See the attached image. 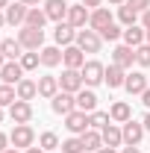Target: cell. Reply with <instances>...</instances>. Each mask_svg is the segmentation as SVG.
Here are the masks:
<instances>
[{
    "label": "cell",
    "instance_id": "cell-37",
    "mask_svg": "<svg viewBox=\"0 0 150 153\" xmlns=\"http://www.w3.org/2000/svg\"><path fill=\"white\" fill-rule=\"evenodd\" d=\"M135 62H138L141 68H150V44H141V47H135Z\"/></svg>",
    "mask_w": 150,
    "mask_h": 153
},
{
    "label": "cell",
    "instance_id": "cell-49",
    "mask_svg": "<svg viewBox=\"0 0 150 153\" xmlns=\"http://www.w3.org/2000/svg\"><path fill=\"white\" fill-rule=\"evenodd\" d=\"M6 62H9V59H6L3 53H0V71H3V65H6Z\"/></svg>",
    "mask_w": 150,
    "mask_h": 153
},
{
    "label": "cell",
    "instance_id": "cell-17",
    "mask_svg": "<svg viewBox=\"0 0 150 153\" xmlns=\"http://www.w3.org/2000/svg\"><path fill=\"white\" fill-rule=\"evenodd\" d=\"M103 82H106L109 88H121V85L127 82V71H124L121 65H115V62H112V65L106 68V74H103Z\"/></svg>",
    "mask_w": 150,
    "mask_h": 153
},
{
    "label": "cell",
    "instance_id": "cell-22",
    "mask_svg": "<svg viewBox=\"0 0 150 153\" xmlns=\"http://www.w3.org/2000/svg\"><path fill=\"white\" fill-rule=\"evenodd\" d=\"M121 133H124V141H127V144H138V141L144 138V124H135V121L130 118Z\"/></svg>",
    "mask_w": 150,
    "mask_h": 153
},
{
    "label": "cell",
    "instance_id": "cell-39",
    "mask_svg": "<svg viewBox=\"0 0 150 153\" xmlns=\"http://www.w3.org/2000/svg\"><path fill=\"white\" fill-rule=\"evenodd\" d=\"M141 27L150 30V9H147V12H141Z\"/></svg>",
    "mask_w": 150,
    "mask_h": 153
},
{
    "label": "cell",
    "instance_id": "cell-1",
    "mask_svg": "<svg viewBox=\"0 0 150 153\" xmlns=\"http://www.w3.org/2000/svg\"><path fill=\"white\" fill-rule=\"evenodd\" d=\"M18 41L24 50H41L44 47V30H38V27H21L18 30Z\"/></svg>",
    "mask_w": 150,
    "mask_h": 153
},
{
    "label": "cell",
    "instance_id": "cell-11",
    "mask_svg": "<svg viewBox=\"0 0 150 153\" xmlns=\"http://www.w3.org/2000/svg\"><path fill=\"white\" fill-rule=\"evenodd\" d=\"M62 62H65V68H76V71H79V68L85 65V53H82L76 44H68V47L62 50Z\"/></svg>",
    "mask_w": 150,
    "mask_h": 153
},
{
    "label": "cell",
    "instance_id": "cell-36",
    "mask_svg": "<svg viewBox=\"0 0 150 153\" xmlns=\"http://www.w3.org/2000/svg\"><path fill=\"white\" fill-rule=\"evenodd\" d=\"M88 121H91V130H103L112 118H109V112H97V109H94V112L88 115Z\"/></svg>",
    "mask_w": 150,
    "mask_h": 153
},
{
    "label": "cell",
    "instance_id": "cell-18",
    "mask_svg": "<svg viewBox=\"0 0 150 153\" xmlns=\"http://www.w3.org/2000/svg\"><path fill=\"white\" fill-rule=\"evenodd\" d=\"M100 135H103V144H106V147H118V144L124 141V133H121V127H118L115 121H109V124L100 130Z\"/></svg>",
    "mask_w": 150,
    "mask_h": 153
},
{
    "label": "cell",
    "instance_id": "cell-42",
    "mask_svg": "<svg viewBox=\"0 0 150 153\" xmlns=\"http://www.w3.org/2000/svg\"><path fill=\"white\" fill-rule=\"evenodd\" d=\"M121 153H141V150H138V144H127V147H124Z\"/></svg>",
    "mask_w": 150,
    "mask_h": 153
},
{
    "label": "cell",
    "instance_id": "cell-38",
    "mask_svg": "<svg viewBox=\"0 0 150 153\" xmlns=\"http://www.w3.org/2000/svg\"><path fill=\"white\" fill-rule=\"evenodd\" d=\"M127 6H132V9L141 15V12H147V9H150V0H127Z\"/></svg>",
    "mask_w": 150,
    "mask_h": 153
},
{
    "label": "cell",
    "instance_id": "cell-5",
    "mask_svg": "<svg viewBox=\"0 0 150 153\" xmlns=\"http://www.w3.org/2000/svg\"><path fill=\"white\" fill-rule=\"evenodd\" d=\"M59 85H62V91H71V94H76V91H82V88H85L82 74H79L76 68H65L62 76H59Z\"/></svg>",
    "mask_w": 150,
    "mask_h": 153
},
{
    "label": "cell",
    "instance_id": "cell-13",
    "mask_svg": "<svg viewBox=\"0 0 150 153\" xmlns=\"http://www.w3.org/2000/svg\"><path fill=\"white\" fill-rule=\"evenodd\" d=\"M41 9L47 12V18L56 21V24H62V21L68 18V3H65V0H47Z\"/></svg>",
    "mask_w": 150,
    "mask_h": 153
},
{
    "label": "cell",
    "instance_id": "cell-47",
    "mask_svg": "<svg viewBox=\"0 0 150 153\" xmlns=\"http://www.w3.org/2000/svg\"><path fill=\"white\" fill-rule=\"evenodd\" d=\"M127 0H109V6H124Z\"/></svg>",
    "mask_w": 150,
    "mask_h": 153
},
{
    "label": "cell",
    "instance_id": "cell-15",
    "mask_svg": "<svg viewBox=\"0 0 150 153\" xmlns=\"http://www.w3.org/2000/svg\"><path fill=\"white\" fill-rule=\"evenodd\" d=\"M0 79H3L6 85H18L21 79H24V68H21V62H6L3 71H0Z\"/></svg>",
    "mask_w": 150,
    "mask_h": 153
},
{
    "label": "cell",
    "instance_id": "cell-33",
    "mask_svg": "<svg viewBox=\"0 0 150 153\" xmlns=\"http://www.w3.org/2000/svg\"><path fill=\"white\" fill-rule=\"evenodd\" d=\"M18 100V91H15V85H0V106H12Z\"/></svg>",
    "mask_w": 150,
    "mask_h": 153
},
{
    "label": "cell",
    "instance_id": "cell-3",
    "mask_svg": "<svg viewBox=\"0 0 150 153\" xmlns=\"http://www.w3.org/2000/svg\"><path fill=\"white\" fill-rule=\"evenodd\" d=\"M79 74H82V82H85L88 88H94L97 82H103L106 65H103V62H97V59H91V62H85V65L79 68Z\"/></svg>",
    "mask_w": 150,
    "mask_h": 153
},
{
    "label": "cell",
    "instance_id": "cell-31",
    "mask_svg": "<svg viewBox=\"0 0 150 153\" xmlns=\"http://www.w3.org/2000/svg\"><path fill=\"white\" fill-rule=\"evenodd\" d=\"M118 18H121V24H124V27H132V24L138 21V12H135L132 6H127V3H124V6H118Z\"/></svg>",
    "mask_w": 150,
    "mask_h": 153
},
{
    "label": "cell",
    "instance_id": "cell-26",
    "mask_svg": "<svg viewBox=\"0 0 150 153\" xmlns=\"http://www.w3.org/2000/svg\"><path fill=\"white\" fill-rule=\"evenodd\" d=\"M121 38H124V44H130V47H141V44H144V30L132 24V27L124 30V36H121Z\"/></svg>",
    "mask_w": 150,
    "mask_h": 153
},
{
    "label": "cell",
    "instance_id": "cell-34",
    "mask_svg": "<svg viewBox=\"0 0 150 153\" xmlns=\"http://www.w3.org/2000/svg\"><path fill=\"white\" fill-rule=\"evenodd\" d=\"M121 36H124V30H121L115 21L109 24V27H103V30H100V38H103V41H118Z\"/></svg>",
    "mask_w": 150,
    "mask_h": 153
},
{
    "label": "cell",
    "instance_id": "cell-35",
    "mask_svg": "<svg viewBox=\"0 0 150 153\" xmlns=\"http://www.w3.org/2000/svg\"><path fill=\"white\" fill-rule=\"evenodd\" d=\"M62 153H85V147H82V138H79V135H74V138H65V141H62Z\"/></svg>",
    "mask_w": 150,
    "mask_h": 153
},
{
    "label": "cell",
    "instance_id": "cell-8",
    "mask_svg": "<svg viewBox=\"0 0 150 153\" xmlns=\"http://www.w3.org/2000/svg\"><path fill=\"white\" fill-rule=\"evenodd\" d=\"M50 109L56 115H71L76 109V94H71V91H59L53 100H50Z\"/></svg>",
    "mask_w": 150,
    "mask_h": 153
},
{
    "label": "cell",
    "instance_id": "cell-53",
    "mask_svg": "<svg viewBox=\"0 0 150 153\" xmlns=\"http://www.w3.org/2000/svg\"><path fill=\"white\" fill-rule=\"evenodd\" d=\"M144 41H147V44H150V30H144Z\"/></svg>",
    "mask_w": 150,
    "mask_h": 153
},
{
    "label": "cell",
    "instance_id": "cell-20",
    "mask_svg": "<svg viewBox=\"0 0 150 153\" xmlns=\"http://www.w3.org/2000/svg\"><path fill=\"white\" fill-rule=\"evenodd\" d=\"M59 88H62V85H59V76L44 74L41 79H38V94L41 97H50V100H53V97L59 94Z\"/></svg>",
    "mask_w": 150,
    "mask_h": 153
},
{
    "label": "cell",
    "instance_id": "cell-19",
    "mask_svg": "<svg viewBox=\"0 0 150 153\" xmlns=\"http://www.w3.org/2000/svg\"><path fill=\"white\" fill-rule=\"evenodd\" d=\"M124 88H127L130 94H144V88H147V76L141 74V71H132V74H127Z\"/></svg>",
    "mask_w": 150,
    "mask_h": 153
},
{
    "label": "cell",
    "instance_id": "cell-27",
    "mask_svg": "<svg viewBox=\"0 0 150 153\" xmlns=\"http://www.w3.org/2000/svg\"><path fill=\"white\" fill-rule=\"evenodd\" d=\"M47 12L41 9V6H33L30 12H27V27H38V30H44V24H47Z\"/></svg>",
    "mask_w": 150,
    "mask_h": 153
},
{
    "label": "cell",
    "instance_id": "cell-28",
    "mask_svg": "<svg viewBox=\"0 0 150 153\" xmlns=\"http://www.w3.org/2000/svg\"><path fill=\"white\" fill-rule=\"evenodd\" d=\"M15 91H18V100H33L38 94V82L33 79H21L18 85H15Z\"/></svg>",
    "mask_w": 150,
    "mask_h": 153
},
{
    "label": "cell",
    "instance_id": "cell-9",
    "mask_svg": "<svg viewBox=\"0 0 150 153\" xmlns=\"http://www.w3.org/2000/svg\"><path fill=\"white\" fill-rule=\"evenodd\" d=\"M9 118H12L15 124H30V118H33V103H30V100H15V103L9 106Z\"/></svg>",
    "mask_w": 150,
    "mask_h": 153
},
{
    "label": "cell",
    "instance_id": "cell-48",
    "mask_svg": "<svg viewBox=\"0 0 150 153\" xmlns=\"http://www.w3.org/2000/svg\"><path fill=\"white\" fill-rule=\"evenodd\" d=\"M27 153H44L41 147H27Z\"/></svg>",
    "mask_w": 150,
    "mask_h": 153
},
{
    "label": "cell",
    "instance_id": "cell-25",
    "mask_svg": "<svg viewBox=\"0 0 150 153\" xmlns=\"http://www.w3.org/2000/svg\"><path fill=\"white\" fill-rule=\"evenodd\" d=\"M38 56H41V65L44 68H56L59 62H62V50L59 47H41Z\"/></svg>",
    "mask_w": 150,
    "mask_h": 153
},
{
    "label": "cell",
    "instance_id": "cell-23",
    "mask_svg": "<svg viewBox=\"0 0 150 153\" xmlns=\"http://www.w3.org/2000/svg\"><path fill=\"white\" fill-rule=\"evenodd\" d=\"M0 53L9 59V62H15V59L24 56V47H21L18 38H3V41H0Z\"/></svg>",
    "mask_w": 150,
    "mask_h": 153
},
{
    "label": "cell",
    "instance_id": "cell-6",
    "mask_svg": "<svg viewBox=\"0 0 150 153\" xmlns=\"http://www.w3.org/2000/svg\"><path fill=\"white\" fill-rule=\"evenodd\" d=\"M88 18H91V9L88 6H82V3H76V6H68V24L74 27V30H85L88 27Z\"/></svg>",
    "mask_w": 150,
    "mask_h": 153
},
{
    "label": "cell",
    "instance_id": "cell-24",
    "mask_svg": "<svg viewBox=\"0 0 150 153\" xmlns=\"http://www.w3.org/2000/svg\"><path fill=\"white\" fill-rule=\"evenodd\" d=\"M109 118H112L115 124H127V121L132 118V109H130V103H124V100L112 103V109H109Z\"/></svg>",
    "mask_w": 150,
    "mask_h": 153
},
{
    "label": "cell",
    "instance_id": "cell-10",
    "mask_svg": "<svg viewBox=\"0 0 150 153\" xmlns=\"http://www.w3.org/2000/svg\"><path fill=\"white\" fill-rule=\"evenodd\" d=\"M27 12H30V6H24V3H9V6H6V24L24 27V24H27Z\"/></svg>",
    "mask_w": 150,
    "mask_h": 153
},
{
    "label": "cell",
    "instance_id": "cell-30",
    "mask_svg": "<svg viewBox=\"0 0 150 153\" xmlns=\"http://www.w3.org/2000/svg\"><path fill=\"white\" fill-rule=\"evenodd\" d=\"M18 62H21V68H24V71H36L38 65H41V56H38V50H27Z\"/></svg>",
    "mask_w": 150,
    "mask_h": 153
},
{
    "label": "cell",
    "instance_id": "cell-40",
    "mask_svg": "<svg viewBox=\"0 0 150 153\" xmlns=\"http://www.w3.org/2000/svg\"><path fill=\"white\" fill-rule=\"evenodd\" d=\"M141 103L147 106V112H150V85H147V88H144V94H141Z\"/></svg>",
    "mask_w": 150,
    "mask_h": 153
},
{
    "label": "cell",
    "instance_id": "cell-7",
    "mask_svg": "<svg viewBox=\"0 0 150 153\" xmlns=\"http://www.w3.org/2000/svg\"><path fill=\"white\" fill-rule=\"evenodd\" d=\"M9 141L15 144V147H33V141H36V133H33V127L30 124H15V130L9 135Z\"/></svg>",
    "mask_w": 150,
    "mask_h": 153
},
{
    "label": "cell",
    "instance_id": "cell-2",
    "mask_svg": "<svg viewBox=\"0 0 150 153\" xmlns=\"http://www.w3.org/2000/svg\"><path fill=\"white\" fill-rule=\"evenodd\" d=\"M74 44L82 53H97L100 44H103V38H100V33H94V30H76V41Z\"/></svg>",
    "mask_w": 150,
    "mask_h": 153
},
{
    "label": "cell",
    "instance_id": "cell-46",
    "mask_svg": "<svg viewBox=\"0 0 150 153\" xmlns=\"http://www.w3.org/2000/svg\"><path fill=\"white\" fill-rule=\"evenodd\" d=\"M97 153H118V150H115V147H100Z\"/></svg>",
    "mask_w": 150,
    "mask_h": 153
},
{
    "label": "cell",
    "instance_id": "cell-16",
    "mask_svg": "<svg viewBox=\"0 0 150 153\" xmlns=\"http://www.w3.org/2000/svg\"><path fill=\"white\" fill-rule=\"evenodd\" d=\"M112 62H115V65H121V68L127 71L132 62H135V47H130V44H118L115 53H112Z\"/></svg>",
    "mask_w": 150,
    "mask_h": 153
},
{
    "label": "cell",
    "instance_id": "cell-44",
    "mask_svg": "<svg viewBox=\"0 0 150 153\" xmlns=\"http://www.w3.org/2000/svg\"><path fill=\"white\" fill-rule=\"evenodd\" d=\"M18 3H24V6H30V9H33V6H41V0H18Z\"/></svg>",
    "mask_w": 150,
    "mask_h": 153
},
{
    "label": "cell",
    "instance_id": "cell-51",
    "mask_svg": "<svg viewBox=\"0 0 150 153\" xmlns=\"http://www.w3.org/2000/svg\"><path fill=\"white\" fill-rule=\"evenodd\" d=\"M3 24H6V12H0V27H3Z\"/></svg>",
    "mask_w": 150,
    "mask_h": 153
},
{
    "label": "cell",
    "instance_id": "cell-43",
    "mask_svg": "<svg viewBox=\"0 0 150 153\" xmlns=\"http://www.w3.org/2000/svg\"><path fill=\"white\" fill-rule=\"evenodd\" d=\"M6 144H9V135H3V133H0V153L6 150Z\"/></svg>",
    "mask_w": 150,
    "mask_h": 153
},
{
    "label": "cell",
    "instance_id": "cell-54",
    "mask_svg": "<svg viewBox=\"0 0 150 153\" xmlns=\"http://www.w3.org/2000/svg\"><path fill=\"white\" fill-rule=\"evenodd\" d=\"M0 121H3V106H0Z\"/></svg>",
    "mask_w": 150,
    "mask_h": 153
},
{
    "label": "cell",
    "instance_id": "cell-12",
    "mask_svg": "<svg viewBox=\"0 0 150 153\" xmlns=\"http://www.w3.org/2000/svg\"><path fill=\"white\" fill-rule=\"evenodd\" d=\"M53 41L62 44V47H68V44L76 41V30L68 24V21H62V24H56V30H53Z\"/></svg>",
    "mask_w": 150,
    "mask_h": 153
},
{
    "label": "cell",
    "instance_id": "cell-41",
    "mask_svg": "<svg viewBox=\"0 0 150 153\" xmlns=\"http://www.w3.org/2000/svg\"><path fill=\"white\" fill-rule=\"evenodd\" d=\"M100 3L103 0H82V6H88V9H100Z\"/></svg>",
    "mask_w": 150,
    "mask_h": 153
},
{
    "label": "cell",
    "instance_id": "cell-14",
    "mask_svg": "<svg viewBox=\"0 0 150 153\" xmlns=\"http://www.w3.org/2000/svg\"><path fill=\"white\" fill-rule=\"evenodd\" d=\"M112 24V12L106 9V6H100V9H91V18H88V30L94 33H100L103 27H109Z\"/></svg>",
    "mask_w": 150,
    "mask_h": 153
},
{
    "label": "cell",
    "instance_id": "cell-52",
    "mask_svg": "<svg viewBox=\"0 0 150 153\" xmlns=\"http://www.w3.org/2000/svg\"><path fill=\"white\" fill-rule=\"evenodd\" d=\"M3 153H18V147H6V150H3Z\"/></svg>",
    "mask_w": 150,
    "mask_h": 153
},
{
    "label": "cell",
    "instance_id": "cell-4",
    "mask_svg": "<svg viewBox=\"0 0 150 153\" xmlns=\"http://www.w3.org/2000/svg\"><path fill=\"white\" fill-rule=\"evenodd\" d=\"M65 127H68V133L71 135H82L91 130V121H88V112H79L74 109L71 115H65Z\"/></svg>",
    "mask_w": 150,
    "mask_h": 153
},
{
    "label": "cell",
    "instance_id": "cell-29",
    "mask_svg": "<svg viewBox=\"0 0 150 153\" xmlns=\"http://www.w3.org/2000/svg\"><path fill=\"white\" fill-rule=\"evenodd\" d=\"M79 138H82V147L85 150H100L103 147V135L97 133V130H88V133H82Z\"/></svg>",
    "mask_w": 150,
    "mask_h": 153
},
{
    "label": "cell",
    "instance_id": "cell-50",
    "mask_svg": "<svg viewBox=\"0 0 150 153\" xmlns=\"http://www.w3.org/2000/svg\"><path fill=\"white\" fill-rule=\"evenodd\" d=\"M6 6H9V0H0V12H3V9H6Z\"/></svg>",
    "mask_w": 150,
    "mask_h": 153
},
{
    "label": "cell",
    "instance_id": "cell-45",
    "mask_svg": "<svg viewBox=\"0 0 150 153\" xmlns=\"http://www.w3.org/2000/svg\"><path fill=\"white\" fill-rule=\"evenodd\" d=\"M141 124H144V130H150V112L144 115V121H141Z\"/></svg>",
    "mask_w": 150,
    "mask_h": 153
},
{
    "label": "cell",
    "instance_id": "cell-32",
    "mask_svg": "<svg viewBox=\"0 0 150 153\" xmlns=\"http://www.w3.org/2000/svg\"><path fill=\"white\" fill-rule=\"evenodd\" d=\"M38 147H41V150H56V147H62V144H59V135H56V133H50V130H47V133H41V138H38Z\"/></svg>",
    "mask_w": 150,
    "mask_h": 153
},
{
    "label": "cell",
    "instance_id": "cell-21",
    "mask_svg": "<svg viewBox=\"0 0 150 153\" xmlns=\"http://www.w3.org/2000/svg\"><path fill=\"white\" fill-rule=\"evenodd\" d=\"M76 109H79V112H88V115L97 109V94H94L91 88H82V91H76Z\"/></svg>",
    "mask_w": 150,
    "mask_h": 153
}]
</instances>
